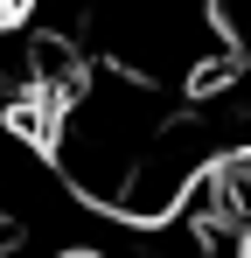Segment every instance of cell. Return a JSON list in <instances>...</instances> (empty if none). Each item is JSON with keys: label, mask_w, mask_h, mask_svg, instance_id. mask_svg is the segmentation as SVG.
Here are the masks:
<instances>
[{"label": "cell", "mask_w": 251, "mask_h": 258, "mask_svg": "<svg viewBox=\"0 0 251 258\" xmlns=\"http://www.w3.org/2000/svg\"><path fill=\"white\" fill-rule=\"evenodd\" d=\"M203 21L216 49H230V56H251V0H203Z\"/></svg>", "instance_id": "6da1fadb"}]
</instances>
